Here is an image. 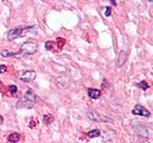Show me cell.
Masks as SVG:
<instances>
[{
	"label": "cell",
	"mask_w": 153,
	"mask_h": 143,
	"mask_svg": "<svg viewBox=\"0 0 153 143\" xmlns=\"http://www.w3.org/2000/svg\"><path fill=\"white\" fill-rule=\"evenodd\" d=\"M36 102H37V95L35 94L34 91L28 89V91L25 93V95H24L22 101L17 103V106H18V109H19V107H28V109H30Z\"/></svg>",
	"instance_id": "cell-1"
},
{
	"label": "cell",
	"mask_w": 153,
	"mask_h": 143,
	"mask_svg": "<svg viewBox=\"0 0 153 143\" xmlns=\"http://www.w3.org/2000/svg\"><path fill=\"white\" fill-rule=\"evenodd\" d=\"M37 48H38V45H37L36 42H27L22 46L20 51H18V53H15V54H13V56H15V57H24V56L33 55V54L36 53Z\"/></svg>",
	"instance_id": "cell-2"
},
{
	"label": "cell",
	"mask_w": 153,
	"mask_h": 143,
	"mask_svg": "<svg viewBox=\"0 0 153 143\" xmlns=\"http://www.w3.org/2000/svg\"><path fill=\"white\" fill-rule=\"evenodd\" d=\"M33 27H19V28H15V29H11L8 31V40H13V39H16V38H19V37H24L25 34L27 31H29Z\"/></svg>",
	"instance_id": "cell-3"
},
{
	"label": "cell",
	"mask_w": 153,
	"mask_h": 143,
	"mask_svg": "<svg viewBox=\"0 0 153 143\" xmlns=\"http://www.w3.org/2000/svg\"><path fill=\"white\" fill-rule=\"evenodd\" d=\"M132 114L133 115H137V116H145V118H150L151 116V113H150V111L143 107L142 105H135L134 106V109H132Z\"/></svg>",
	"instance_id": "cell-4"
},
{
	"label": "cell",
	"mask_w": 153,
	"mask_h": 143,
	"mask_svg": "<svg viewBox=\"0 0 153 143\" xmlns=\"http://www.w3.org/2000/svg\"><path fill=\"white\" fill-rule=\"evenodd\" d=\"M20 80L24 82H31L36 78V72L35 71H24L20 74Z\"/></svg>",
	"instance_id": "cell-5"
},
{
	"label": "cell",
	"mask_w": 153,
	"mask_h": 143,
	"mask_svg": "<svg viewBox=\"0 0 153 143\" xmlns=\"http://www.w3.org/2000/svg\"><path fill=\"white\" fill-rule=\"evenodd\" d=\"M87 94H88V96L91 97V98L97 100V98H100V96H101V91H98V89H89Z\"/></svg>",
	"instance_id": "cell-6"
},
{
	"label": "cell",
	"mask_w": 153,
	"mask_h": 143,
	"mask_svg": "<svg viewBox=\"0 0 153 143\" xmlns=\"http://www.w3.org/2000/svg\"><path fill=\"white\" fill-rule=\"evenodd\" d=\"M19 138H20V136H19V133H16V132H15V133H11V134L9 135L8 136V141L9 142H18V141H19Z\"/></svg>",
	"instance_id": "cell-7"
},
{
	"label": "cell",
	"mask_w": 153,
	"mask_h": 143,
	"mask_svg": "<svg viewBox=\"0 0 153 143\" xmlns=\"http://www.w3.org/2000/svg\"><path fill=\"white\" fill-rule=\"evenodd\" d=\"M91 138V139H93V138H98L100 135H101V131L97 130V129H95V130H92L88 132V134H87Z\"/></svg>",
	"instance_id": "cell-8"
},
{
	"label": "cell",
	"mask_w": 153,
	"mask_h": 143,
	"mask_svg": "<svg viewBox=\"0 0 153 143\" xmlns=\"http://www.w3.org/2000/svg\"><path fill=\"white\" fill-rule=\"evenodd\" d=\"M125 59H126V54H125V51H121V54H120V58H119V66H122L125 62Z\"/></svg>",
	"instance_id": "cell-9"
},
{
	"label": "cell",
	"mask_w": 153,
	"mask_h": 143,
	"mask_svg": "<svg viewBox=\"0 0 153 143\" xmlns=\"http://www.w3.org/2000/svg\"><path fill=\"white\" fill-rule=\"evenodd\" d=\"M13 54H15V53L9 51H7V49L1 51V56H2V57H10V56H13Z\"/></svg>",
	"instance_id": "cell-10"
},
{
	"label": "cell",
	"mask_w": 153,
	"mask_h": 143,
	"mask_svg": "<svg viewBox=\"0 0 153 143\" xmlns=\"http://www.w3.org/2000/svg\"><path fill=\"white\" fill-rule=\"evenodd\" d=\"M137 87H140V89H149V84H148L146 82H144V80H142V82H140V83L137 84Z\"/></svg>",
	"instance_id": "cell-11"
},
{
	"label": "cell",
	"mask_w": 153,
	"mask_h": 143,
	"mask_svg": "<svg viewBox=\"0 0 153 143\" xmlns=\"http://www.w3.org/2000/svg\"><path fill=\"white\" fill-rule=\"evenodd\" d=\"M53 45H54V42H47L46 44H45V47H46L47 51H51V48H53Z\"/></svg>",
	"instance_id": "cell-12"
},
{
	"label": "cell",
	"mask_w": 153,
	"mask_h": 143,
	"mask_svg": "<svg viewBox=\"0 0 153 143\" xmlns=\"http://www.w3.org/2000/svg\"><path fill=\"white\" fill-rule=\"evenodd\" d=\"M53 121V118H51V115H45V118H44V122L46 123V124H48L49 122H51Z\"/></svg>",
	"instance_id": "cell-13"
},
{
	"label": "cell",
	"mask_w": 153,
	"mask_h": 143,
	"mask_svg": "<svg viewBox=\"0 0 153 143\" xmlns=\"http://www.w3.org/2000/svg\"><path fill=\"white\" fill-rule=\"evenodd\" d=\"M9 89H10V92L11 93H16L17 92V86H15V85H10V86H9Z\"/></svg>",
	"instance_id": "cell-14"
},
{
	"label": "cell",
	"mask_w": 153,
	"mask_h": 143,
	"mask_svg": "<svg viewBox=\"0 0 153 143\" xmlns=\"http://www.w3.org/2000/svg\"><path fill=\"white\" fill-rule=\"evenodd\" d=\"M7 72V67L4 65H0V74H4Z\"/></svg>",
	"instance_id": "cell-15"
},
{
	"label": "cell",
	"mask_w": 153,
	"mask_h": 143,
	"mask_svg": "<svg viewBox=\"0 0 153 143\" xmlns=\"http://www.w3.org/2000/svg\"><path fill=\"white\" fill-rule=\"evenodd\" d=\"M105 9H106V11H105V16L108 17V16L111 15V9L110 8H105Z\"/></svg>",
	"instance_id": "cell-16"
},
{
	"label": "cell",
	"mask_w": 153,
	"mask_h": 143,
	"mask_svg": "<svg viewBox=\"0 0 153 143\" xmlns=\"http://www.w3.org/2000/svg\"><path fill=\"white\" fill-rule=\"evenodd\" d=\"M2 122H4V118H2V116H0V124H1Z\"/></svg>",
	"instance_id": "cell-17"
}]
</instances>
